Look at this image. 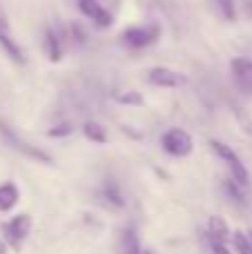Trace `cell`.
Here are the masks:
<instances>
[{
  "mask_svg": "<svg viewBox=\"0 0 252 254\" xmlns=\"http://www.w3.org/2000/svg\"><path fill=\"white\" fill-rule=\"evenodd\" d=\"M248 237H250V241H252V232H248Z\"/></svg>",
  "mask_w": 252,
  "mask_h": 254,
  "instance_id": "25",
  "label": "cell"
},
{
  "mask_svg": "<svg viewBox=\"0 0 252 254\" xmlns=\"http://www.w3.org/2000/svg\"><path fill=\"white\" fill-rule=\"evenodd\" d=\"M239 119H241V125H246V131H248V134L252 136V121H248V116H239Z\"/></svg>",
  "mask_w": 252,
  "mask_h": 254,
  "instance_id": "22",
  "label": "cell"
},
{
  "mask_svg": "<svg viewBox=\"0 0 252 254\" xmlns=\"http://www.w3.org/2000/svg\"><path fill=\"white\" fill-rule=\"evenodd\" d=\"M230 225H228V221L223 219V216L214 214L210 216L208 221V241H219V243H228L230 241Z\"/></svg>",
  "mask_w": 252,
  "mask_h": 254,
  "instance_id": "10",
  "label": "cell"
},
{
  "mask_svg": "<svg viewBox=\"0 0 252 254\" xmlns=\"http://www.w3.org/2000/svg\"><path fill=\"white\" fill-rule=\"evenodd\" d=\"M114 98H116V103H121V105H132V107H138V105L145 103L141 94L134 92V89H127V92H116Z\"/></svg>",
  "mask_w": 252,
  "mask_h": 254,
  "instance_id": "16",
  "label": "cell"
},
{
  "mask_svg": "<svg viewBox=\"0 0 252 254\" xmlns=\"http://www.w3.org/2000/svg\"><path fill=\"white\" fill-rule=\"evenodd\" d=\"M210 149H212V152L217 154V158H221V161L226 163L228 170H230V174H232V179H235L237 183L241 185V188H246V185L250 183V174H248V170H246V165L241 163L239 154H237L235 149L230 147V145H226L223 140L212 138V140H210Z\"/></svg>",
  "mask_w": 252,
  "mask_h": 254,
  "instance_id": "1",
  "label": "cell"
},
{
  "mask_svg": "<svg viewBox=\"0 0 252 254\" xmlns=\"http://www.w3.org/2000/svg\"><path fill=\"white\" fill-rule=\"evenodd\" d=\"M0 254H9V246L4 243V239L0 237Z\"/></svg>",
  "mask_w": 252,
  "mask_h": 254,
  "instance_id": "23",
  "label": "cell"
},
{
  "mask_svg": "<svg viewBox=\"0 0 252 254\" xmlns=\"http://www.w3.org/2000/svg\"><path fill=\"white\" fill-rule=\"evenodd\" d=\"M0 47H2V52L7 54L13 63H25V54H22V49L18 47V43L13 40L11 31H9L7 22H4L2 18H0Z\"/></svg>",
  "mask_w": 252,
  "mask_h": 254,
  "instance_id": "9",
  "label": "cell"
},
{
  "mask_svg": "<svg viewBox=\"0 0 252 254\" xmlns=\"http://www.w3.org/2000/svg\"><path fill=\"white\" fill-rule=\"evenodd\" d=\"M219 7V11L223 13L226 20H237V7H235V0H214Z\"/></svg>",
  "mask_w": 252,
  "mask_h": 254,
  "instance_id": "19",
  "label": "cell"
},
{
  "mask_svg": "<svg viewBox=\"0 0 252 254\" xmlns=\"http://www.w3.org/2000/svg\"><path fill=\"white\" fill-rule=\"evenodd\" d=\"M103 192H105V198L112 203V205H116V207L125 205V198H123V194H121V190H119V185L116 183H107Z\"/></svg>",
  "mask_w": 252,
  "mask_h": 254,
  "instance_id": "17",
  "label": "cell"
},
{
  "mask_svg": "<svg viewBox=\"0 0 252 254\" xmlns=\"http://www.w3.org/2000/svg\"><path fill=\"white\" fill-rule=\"evenodd\" d=\"M230 71L235 83L239 85L241 92L252 94V61L246 56H237L230 61Z\"/></svg>",
  "mask_w": 252,
  "mask_h": 254,
  "instance_id": "7",
  "label": "cell"
},
{
  "mask_svg": "<svg viewBox=\"0 0 252 254\" xmlns=\"http://www.w3.org/2000/svg\"><path fill=\"white\" fill-rule=\"evenodd\" d=\"M71 131H74V127H71L69 123H65V125H58V127H54V129H49L47 131V136H56V138H61V136H69Z\"/></svg>",
  "mask_w": 252,
  "mask_h": 254,
  "instance_id": "20",
  "label": "cell"
},
{
  "mask_svg": "<svg viewBox=\"0 0 252 254\" xmlns=\"http://www.w3.org/2000/svg\"><path fill=\"white\" fill-rule=\"evenodd\" d=\"M161 36L159 25H145V27H129L121 34L123 38V45L129 49H143V47H150L152 43H156Z\"/></svg>",
  "mask_w": 252,
  "mask_h": 254,
  "instance_id": "4",
  "label": "cell"
},
{
  "mask_svg": "<svg viewBox=\"0 0 252 254\" xmlns=\"http://www.w3.org/2000/svg\"><path fill=\"white\" fill-rule=\"evenodd\" d=\"M223 190L228 192V196L232 198V201H237V203H244V192H241V185L237 183L235 179H228V181H223Z\"/></svg>",
  "mask_w": 252,
  "mask_h": 254,
  "instance_id": "18",
  "label": "cell"
},
{
  "mask_svg": "<svg viewBox=\"0 0 252 254\" xmlns=\"http://www.w3.org/2000/svg\"><path fill=\"white\" fill-rule=\"evenodd\" d=\"M83 134H85V138L92 140V143H96V145L107 143V131L98 121H87V123L83 125Z\"/></svg>",
  "mask_w": 252,
  "mask_h": 254,
  "instance_id": "13",
  "label": "cell"
},
{
  "mask_svg": "<svg viewBox=\"0 0 252 254\" xmlns=\"http://www.w3.org/2000/svg\"><path fill=\"white\" fill-rule=\"evenodd\" d=\"M0 230H2V239L7 246L11 248V250H20L22 241H25L31 232V216L27 214V212L16 214L11 221L0 225Z\"/></svg>",
  "mask_w": 252,
  "mask_h": 254,
  "instance_id": "2",
  "label": "cell"
},
{
  "mask_svg": "<svg viewBox=\"0 0 252 254\" xmlns=\"http://www.w3.org/2000/svg\"><path fill=\"white\" fill-rule=\"evenodd\" d=\"M78 9L83 16H87L89 20H92L96 27H101V29H107V27H112V22H114L112 13L107 11L101 2H96V0H80Z\"/></svg>",
  "mask_w": 252,
  "mask_h": 254,
  "instance_id": "8",
  "label": "cell"
},
{
  "mask_svg": "<svg viewBox=\"0 0 252 254\" xmlns=\"http://www.w3.org/2000/svg\"><path fill=\"white\" fill-rule=\"evenodd\" d=\"M45 52H47V58L52 63H58L63 58V45H61V38L54 29H47L45 31Z\"/></svg>",
  "mask_w": 252,
  "mask_h": 254,
  "instance_id": "12",
  "label": "cell"
},
{
  "mask_svg": "<svg viewBox=\"0 0 252 254\" xmlns=\"http://www.w3.org/2000/svg\"><path fill=\"white\" fill-rule=\"evenodd\" d=\"M161 145H163L165 152L174 158H186V156H190L192 149H194L192 136L188 134L186 129H181V127H170V129L161 136Z\"/></svg>",
  "mask_w": 252,
  "mask_h": 254,
  "instance_id": "3",
  "label": "cell"
},
{
  "mask_svg": "<svg viewBox=\"0 0 252 254\" xmlns=\"http://www.w3.org/2000/svg\"><path fill=\"white\" fill-rule=\"evenodd\" d=\"M141 254H154V250H143Z\"/></svg>",
  "mask_w": 252,
  "mask_h": 254,
  "instance_id": "24",
  "label": "cell"
},
{
  "mask_svg": "<svg viewBox=\"0 0 252 254\" xmlns=\"http://www.w3.org/2000/svg\"><path fill=\"white\" fill-rule=\"evenodd\" d=\"M20 201V190L16 188V183L7 181L0 185V212H11Z\"/></svg>",
  "mask_w": 252,
  "mask_h": 254,
  "instance_id": "11",
  "label": "cell"
},
{
  "mask_svg": "<svg viewBox=\"0 0 252 254\" xmlns=\"http://www.w3.org/2000/svg\"><path fill=\"white\" fill-rule=\"evenodd\" d=\"M186 76L179 74L177 69H170V67H152L150 71H147V83L154 85V87H181V85H186Z\"/></svg>",
  "mask_w": 252,
  "mask_h": 254,
  "instance_id": "5",
  "label": "cell"
},
{
  "mask_svg": "<svg viewBox=\"0 0 252 254\" xmlns=\"http://www.w3.org/2000/svg\"><path fill=\"white\" fill-rule=\"evenodd\" d=\"M121 252L123 254H141L143 252L136 232H134L132 228H125L123 232H121Z\"/></svg>",
  "mask_w": 252,
  "mask_h": 254,
  "instance_id": "14",
  "label": "cell"
},
{
  "mask_svg": "<svg viewBox=\"0 0 252 254\" xmlns=\"http://www.w3.org/2000/svg\"><path fill=\"white\" fill-rule=\"evenodd\" d=\"M210 248H212V254H235L228 248V243H219V241H210Z\"/></svg>",
  "mask_w": 252,
  "mask_h": 254,
  "instance_id": "21",
  "label": "cell"
},
{
  "mask_svg": "<svg viewBox=\"0 0 252 254\" xmlns=\"http://www.w3.org/2000/svg\"><path fill=\"white\" fill-rule=\"evenodd\" d=\"M0 131H2L4 140H7V143L11 145L13 149H18V152H20V154H25V156L34 158V161H40V163H52V156H49V154H45L43 149H38V147H34V145H29V143H27V140L18 138V136L13 134V131L9 129L7 125H2V123H0Z\"/></svg>",
  "mask_w": 252,
  "mask_h": 254,
  "instance_id": "6",
  "label": "cell"
},
{
  "mask_svg": "<svg viewBox=\"0 0 252 254\" xmlns=\"http://www.w3.org/2000/svg\"><path fill=\"white\" fill-rule=\"evenodd\" d=\"M230 241H232V246H235L237 254H252V241H250L248 232H244V230H235V232L230 234Z\"/></svg>",
  "mask_w": 252,
  "mask_h": 254,
  "instance_id": "15",
  "label": "cell"
}]
</instances>
